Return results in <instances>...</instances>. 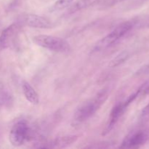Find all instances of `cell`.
I'll return each instance as SVG.
<instances>
[{
	"label": "cell",
	"mask_w": 149,
	"mask_h": 149,
	"mask_svg": "<svg viewBox=\"0 0 149 149\" xmlns=\"http://www.w3.org/2000/svg\"><path fill=\"white\" fill-rule=\"evenodd\" d=\"M23 93L29 102L33 105H37L39 103V96L33 87L27 81H23L22 84Z\"/></svg>",
	"instance_id": "obj_9"
},
{
	"label": "cell",
	"mask_w": 149,
	"mask_h": 149,
	"mask_svg": "<svg viewBox=\"0 0 149 149\" xmlns=\"http://www.w3.org/2000/svg\"><path fill=\"white\" fill-rule=\"evenodd\" d=\"M22 23L31 28L48 29L53 27V23L47 17L34 14H28L22 17Z\"/></svg>",
	"instance_id": "obj_7"
},
{
	"label": "cell",
	"mask_w": 149,
	"mask_h": 149,
	"mask_svg": "<svg viewBox=\"0 0 149 149\" xmlns=\"http://www.w3.org/2000/svg\"><path fill=\"white\" fill-rule=\"evenodd\" d=\"M32 39L36 45L53 52L68 53L71 51V45L63 38L51 35L39 34L34 36Z\"/></svg>",
	"instance_id": "obj_2"
},
{
	"label": "cell",
	"mask_w": 149,
	"mask_h": 149,
	"mask_svg": "<svg viewBox=\"0 0 149 149\" xmlns=\"http://www.w3.org/2000/svg\"><path fill=\"white\" fill-rule=\"evenodd\" d=\"M98 1H100V0H78L77 2L74 3L70 7L69 10L68 11V14H72L76 12L79 11V10L88 8V7L95 4Z\"/></svg>",
	"instance_id": "obj_11"
},
{
	"label": "cell",
	"mask_w": 149,
	"mask_h": 149,
	"mask_svg": "<svg viewBox=\"0 0 149 149\" xmlns=\"http://www.w3.org/2000/svg\"><path fill=\"white\" fill-rule=\"evenodd\" d=\"M10 101V96L6 93H0V107Z\"/></svg>",
	"instance_id": "obj_14"
},
{
	"label": "cell",
	"mask_w": 149,
	"mask_h": 149,
	"mask_svg": "<svg viewBox=\"0 0 149 149\" xmlns=\"http://www.w3.org/2000/svg\"><path fill=\"white\" fill-rule=\"evenodd\" d=\"M134 23L131 21H126L118 25L113 31L110 32L109 34L102 38L94 47L93 51L97 52L101 51L106 48L109 47L116 42L123 38L127 33H129L132 29Z\"/></svg>",
	"instance_id": "obj_3"
},
{
	"label": "cell",
	"mask_w": 149,
	"mask_h": 149,
	"mask_svg": "<svg viewBox=\"0 0 149 149\" xmlns=\"http://www.w3.org/2000/svg\"><path fill=\"white\" fill-rule=\"evenodd\" d=\"M149 74V63L147 65H144L142 68H140L136 73H135V75L136 76H142V75H146V74Z\"/></svg>",
	"instance_id": "obj_16"
},
{
	"label": "cell",
	"mask_w": 149,
	"mask_h": 149,
	"mask_svg": "<svg viewBox=\"0 0 149 149\" xmlns=\"http://www.w3.org/2000/svg\"><path fill=\"white\" fill-rule=\"evenodd\" d=\"M129 57V55L127 52H123L122 53H120L119 55H118L116 58H113L111 61L110 62L109 64V66L110 67H116L118 66L119 65L122 64V63L125 62L127 58Z\"/></svg>",
	"instance_id": "obj_13"
},
{
	"label": "cell",
	"mask_w": 149,
	"mask_h": 149,
	"mask_svg": "<svg viewBox=\"0 0 149 149\" xmlns=\"http://www.w3.org/2000/svg\"><path fill=\"white\" fill-rule=\"evenodd\" d=\"M20 30L19 23H13L6 28L0 35V48L5 49L9 47L15 41Z\"/></svg>",
	"instance_id": "obj_8"
},
{
	"label": "cell",
	"mask_w": 149,
	"mask_h": 149,
	"mask_svg": "<svg viewBox=\"0 0 149 149\" xmlns=\"http://www.w3.org/2000/svg\"><path fill=\"white\" fill-rule=\"evenodd\" d=\"M31 136V130L25 121H20L10 130L9 140L13 146L18 147L25 143Z\"/></svg>",
	"instance_id": "obj_4"
},
{
	"label": "cell",
	"mask_w": 149,
	"mask_h": 149,
	"mask_svg": "<svg viewBox=\"0 0 149 149\" xmlns=\"http://www.w3.org/2000/svg\"><path fill=\"white\" fill-rule=\"evenodd\" d=\"M149 138L148 131L137 130L130 133L122 141L121 148H136L144 145Z\"/></svg>",
	"instance_id": "obj_6"
},
{
	"label": "cell",
	"mask_w": 149,
	"mask_h": 149,
	"mask_svg": "<svg viewBox=\"0 0 149 149\" xmlns=\"http://www.w3.org/2000/svg\"><path fill=\"white\" fill-rule=\"evenodd\" d=\"M109 97V90L104 88L100 90L94 97L83 103L77 108L74 113L73 122L74 125H79L93 116Z\"/></svg>",
	"instance_id": "obj_1"
},
{
	"label": "cell",
	"mask_w": 149,
	"mask_h": 149,
	"mask_svg": "<svg viewBox=\"0 0 149 149\" xmlns=\"http://www.w3.org/2000/svg\"><path fill=\"white\" fill-rule=\"evenodd\" d=\"M78 140L77 135H65L56 138L53 142L54 147L56 148H66L70 146Z\"/></svg>",
	"instance_id": "obj_10"
},
{
	"label": "cell",
	"mask_w": 149,
	"mask_h": 149,
	"mask_svg": "<svg viewBox=\"0 0 149 149\" xmlns=\"http://www.w3.org/2000/svg\"><path fill=\"white\" fill-rule=\"evenodd\" d=\"M142 116H149V103L143 109L142 113H141Z\"/></svg>",
	"instance_id": "obj_17"
},
{
	"label": "cell",
	"mask_w": 149,
	"mask_h": 149,
	"mask_svg": "<svg viewBox=\"0 0 149 149\" xmlns=\"http://www.w3.org/2000/svg\"><path fill=\"white\" fill-rule=\"evenodd\" d=\"M74 0H57L56 2L53 4L51 8V12L60 11L68 7Z\"/></svg>",
	"instance_id": "obj_12"
},
{
	"label": "cell",
	"mask_w": 149,
	"mask_h": 149,
	"mask_svg": "<svg viewBox=\"0 0 149 149\" xmlns=\"http://www.w3.org/2000/svg\"><path fill=\"white\" fill-rule=\"evenodd\" d=\"M137 92L138 93V96L140 95H145L149 93V80L142 84V86L137 90Z\"/></svg>",
	"instance_id": "obj_15"
},
{
	"label": "cell",
	"mask_w": 149,
	"mask_h": 149,
	"mask_svg": "<svg viewBox=\"0 0 149 149\" xmlns=\"http://www.w3.org/2000/svg\"><path fill=\"white\" fill-rule=\"evenodd\" d=\"M138 97V93L136 92V93H135L134 94H132V95L130 96L127 98V100H125V102H122V103L116 105V106L113 108V109H112L111 112L110 113L109 121H108V123L107 125H106V128H105L103 135H107L108 133H109V132L113 130V128L114 127L116 124L117 123L118 121L119 120L121 116L123 115V113H125V111L127 110L128 106H129L135 100V99L137 98Z\"/></svg>",
	"instance_id": "obj_5"
}]
</instances>
